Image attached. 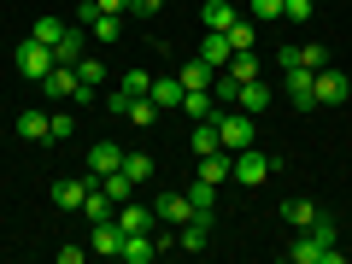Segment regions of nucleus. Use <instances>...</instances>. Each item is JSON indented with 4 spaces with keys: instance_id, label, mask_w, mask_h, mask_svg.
I'll return each mask as SVG.
<instances>
[{
    "instance_id": "1",
    "label": "nucleus",
    "mask_w": 352,
    "mask_h": 264,
    "mask_svg": "<svg viewBox=\"0 0 352 264\" xmlns=\"http://www.w3.org/2000/svg\"><path fill=\"white\" fill-rule=\"evenodd\" d=\"M288 258H294V264H340V258H346V247H335V223L317 217V223L288 247Z\"/></svg>"
},
{
    "instance_id": "2",
    "label": "nucleus",
    "mask_w": 352,
    "mask_h": 264,
    "mask_svg": "<svg viewBox=\"0 0 352 264\" xmlns=\"http://www.w3.org/2000/svg\"><path fill=\"white\" fill-rule=\"evenodd\" d=\"M276 170H282V153H258V147H241L235 159H229V176H235L241 188H258V182H270Z\"/></svg>"
},
{
    "instance_id": "3",
    "label": "nucleus",
    "mask_w": 352,
    "mask_h": 264,
    "mask_svg": "<svg viewBox=\"0 0 352 264\" xmlns=\"http://www.w3.org/2000/svg\"><path fill=\"white\" fill-rule=\"evenodd\" d=\"M12 65H18V76H24V82H41V76H47L59 59H53V47H47V41L24 36V41H18V53H12Z\"/></svg>"
},
{
    "instance_id": "4",
    "label": "nucleus",
    "mask_w": 352,
    "mask_h": 264,
    "mask_svg": "<svg viewBox=\"0 0 352 264\" xmlns=\"http://www.w3.org/2000/svg\"><path fill=\"white\" fill-rule=\"evenodd\" d=\"M212 129H217V141H223L229 153L252 147V112H229V106H217V112H212Z\"/></svg>"
},
{
    "instance_id": "5",
    "label": "nucleus",
    "mask_w": 352,
    "mask_h": 264,
    "mask_svg": "<svg viewBox=\"0 0 352 264\" xmlns=\"http://www.w3.org/2000/svg\"><path fill=\"white\" fill-rule=\"evenodd\" d=\"M100 188V176H59V182H53V206H59V212H82V200L88 194Z\"/></svg>"
},
{
    "instance_id": "6",
    "label": "nucleus",
    "mask_w": 352,
    "mask_h": 264,
    "mask_svg": "<svg viewBox=\"0 0 352 264\" xmlns=\"http://www.w3.org/2000/svg\"><path fill=\"white\" fill-rule=\"evenodd\" d=\"M282 88H288V100L300 106V112H317V71L294 65V71H282Z\"/></svg>"
},
{
    "instance_id": "7",
    "label": "nucleus",
    "mask_w": 352,
    "mask_h": 264,
    "mask_svg": "<svg viewBox=\"0 0 352 264\" xmlns=\"http://www.w3.org/2000/svg\"><path fill=\"white\" fill-rule=\"evenodd\" d=\"M153 217H159V223H170V229H182V223H188V217H194V200H188V188H182V194H159V200H153Z\"/></svg>"
},
{
    "instance_id": "8",
    "label": "nucleus",
    "mask_w": 352,
    "mask_h": 264,
    "mask_svg": "<svg viewBox=\"0 0 352 264\" xmlns=\"http://www.w3.org/2000/svg\"><path fill=\"white\" fill-rule=\"evenodd\" d=\"M346 94H352V76L335 71V65H323V71H317V106H340Z\"/></svg>"
},
{
    "instance_id": "9",
    "label": "nucleus",
    "mask_w": 352,
    "mask_h": 264,
    "mask_svg": "<svg viewBox=\"0 0 352 264\" xmlns=\"http://www.w3.org/2000/svg\"><path fill=\"white\" fill-rule=\"evenodd\" d=\"M159 235H153V229H141V235H124V247H118V258H124V264H153V258H159Z\"/></svg>"
},
{
    "instance_id": "10",
    "label": "nucleus",
    "mask_w": 352,
    "mask_h": 264,
    "mask_svg": "<svg viewBox=\"0 0 352 264\" xmlns=\"http://www.w3.org/2000/svg\"><path fill=\"white\" fill-rule=\"evenodd\" d=\"M112 223L124 229V235H141V229H153L159 217H153V206H135V200H124V206L112 212Z\"/></svg>"
},
{
    "instance_id": "11",
    "label": "nucleus",
    "mask_w": 352,
    "mask_h": 264,
    "mask_svg": "<svg viewBox=\"0 0 352 264\" xmlns=\"http://www.w3.org/2000/svg\"><path fill=\"white\" fill-rule=\"evenodd\" d=\"M41 94H47V100H71L76 94V65H53V71L41 76Z\"/></svg>"
},
{
    "instance_id": "12",
    "label": "nucleus",
    "mask_w": 352,
    "mask_h": 264,
    "mask_svg": "<svg viewBox=\"0 0 352 264\" xmlns=\"http://www.w3.org/2000/svg\"><path fill=\"white\" fill-rule=\"evenodd\" d=\"M118 164H124V147H118V141H94V147H88V176H106V170H118Z\"/></svg>"
},
{
    "instance_id": "13",
    "label": "nucleus",
    "mask_w": 352,
    "mask_h": 264,
    "mask_svg": "<svg viewBox=\"0 0 352 264\" xmlns=\"http://www.w3.org/2000/svg\"><path fill=\"white\" fill-rule=\"evenodd\" d=\"M200 59L212 65V71H223V65L235 59V47H229V36H223V30H206V41H200Z\"/></svg>"
},
{
    "instance_id": "14",
    "label": "nucleus",
    "mask_w": 352,
    "mask_h": 264,
    "mask_svg": "<svg viewBox=\"0 0 352 264\" xmlns=\"http://www.w3.org/2000/svg\"><path fill=\"white\" fill-rule=\"evenodd\" d=\"M88 247H94V252H112V258H118V247H124V229H118L112 217H100V223L88 229Z\"/></svg>"
},
{
    "instance_id": "15",
    "label": "nucleus",
    "mask_w": 352,
    "mask_h": 264,
    "mask_svg": "<svg viewBox=\"0 0 352 264\" xmlns=\"http://www.w3.org/2000/svg\"><path fill=\"white\" fill-rule=\"evenodd\" d=\"M217 194H223V188H212V182H200V176H194V182H188L194 217H217Z\"/></svg>"
},
{
    "instance_id": "16",
    "label": "nucleus",
    "mask_w": 352,
    "mask_h": 264,
    "mask_svg": "<svg viewBox=\"0 0 352 264\" xmlns=\"http://www.w3.org/2000/svg\"><path fill=\"white\" fill-rule=\"evenodd\" d=\"M147 94H153V106H176V112H182V94H188V88H182V76H159Z\"/></svg>"
},
{
    "instance_id": "17",
    "label": "nucleus",
    "mask_w": 352,
    "mask_h": 264,
    "mask_svg": "<svg viewBox=\"0 0 352 264\" xmlns=\"http://www.w3.org/2000/svg\"><path fill=\"white\" fill-rule=\"evenodd\" d=\"M223 36H229V47H235V53H252V47H258V24H252V18H235Z\"/></svg>"
},
{
    "instance_id": "18",
    "label": "nucleus",
    "mask_w": 352,
    "mask_h": 264,
    "mask_svg": "<svg viewBox=\"0 0 352 264\" xmlns=\"http://www.w3.org/2000/svg\"><path fill=\"white\" fill-rule=\"evenodd\" d=\"M200 182H212V188H223V182H229V153H223V147L200 159Z\"/></svg>"
},
{
    "instance_id": "19",
    "label": "nucleus",
    "mask_w": 352,
    "mask_h": 264,
    "mask_svg": "<svg viewBox=\"0 0 352 264\" xmlns=\"http://www.w3.org/2000/svg\"><path fill=\"white\" fill-rule=\"evenodd\" d=\"M182 112H188L194 124H200V118H212V112H217V100H212V88H188V94H182Z\"/></svg>"
},
{
    "instance_id": "20",
    "label": "nucleus",
    "mask_w": 352,
    "mask_h": 264,
    "mask_svg": "<svg viewBox=\"0 0 352 264\" xmlns=\"http://www.w3.org/2000/svg\"><path fill=\"white\" fill-rule=\"evenodd\" d=\"M241 112H252V118H258L264 112V106H270V88H264V76H258V82H241Z\"/></svg>"
},
{
    "instance_id": "21",
    "label": "nucleus",
    "mask_w": 352,
    "mask_h": 264,
    "mask_svg": "<svg viewBox=\"0 0 352 264\" xmlns=\"http://www.w3.org/2000/svg\"><path fill=\"white\" fill-rule=\"evenodd\" d=\"M235 18H241V12H235V6H229V0H206L200 24H206V30H229V24H235Z\"/></svg>"
},
{
    "instance_id": "22",
    "label": "nucleus",
    "mask_w": 352,
    "mask_h": 264,
    "mask_svg": "<svg viewBox=\"0 0 352 264\" xmlns=\"http://www.w3.org/2000/svg\"><path fill=\"white\" fill-rule=\"evenodd\" d=\"M88 36H94V41H118V36H124V12H94Z\"/></svg>"
},
{
    "instance_id": "23",
    "label": "nucleus",
    "mask_w": 352,
    "mask_h": 264,
    "mask_svg": "<svg viewBox=\"0 0 352 264\" xmlns=\"http://www.w3.org/2000/svg\"><path fill=\"white\" fill-rule=\"evenodd\" d=\"M124 118H129V124H135V129H147V124H159V106H153V94H135V100L124 106Z\"/></svg>"
},
{
    "instance_id": "24",
    "label": "nucleus",
    "mask_w": 352,
    "mask_h": 264,
    "mask_svg": "<svg viewBox=\"0 0 352 264\" xmlns=\"http://www.w3.org/2000/svg\"><path fill=\"white\" fill-rule=\"evenodd\" d=\"M176 76H182V88H212V76H217V71H212V65L200 59V53H194V59L182 65V71H176Z\"/></svg>"
},
{
    "instance_id": "25",
    "label": "nucleus",
    "mask_w": 352,
    "mask_h": 264,
    "mask_svg": "<svg viewBox=\"0 0 352 264\" xmlns=\"http://www.w3.org/2000/svg\"><path fill=\"white\" fill-rule=\"evenodd\" d=\"M282 217H288L294 229H311L323 212H317V200H288V206H282Z\"/></svg>"
},
{
    "instance_id": "26",
    "label": "nucleus",
    "mask_w": 352,
    "mask_h": 264,
    "mask_svg": "<svg viewBox=\"0 0 352 264\" xmlns=\"http://www.w3.org/2000/svg\"><path fill=\"white\" fill-rule=\"evenodd\" d=\"M112 212H118V200H112L106 188H94V194L82 200V217H88V223H100V217H112Z\"/></svg>"
},
{
    "instance_id": "27",
    "label": "nucleus",
    "mask_w": 352,
    "mask_h": 264,
    "mask_svg": "<svg viewBox=\"0 0 352 264\" xmlns=\"http://www.w3.org/2000/svg\"><path fill=\"white\" fill-rule=\"evenodd\" d=\"M223 71L235 76V82H258V76H264V71H258V53H235V59H229Z\"/></svg>"
},
{
    "instance_id": "28",
    "label": "nucleus",
    "mask_w": 352,
    "mask_h": 264,
    "mask_svg": "<svg viewBox=\"0 0 352 264\" xmlns=\"http://www.w3.org/2000/svg\"><path fill=\"white\" fill-rule=\"evenodd\" d=\"M124 176L135 182V188H141V182H153V153H124Z\"/></svg>"
},
{
    "instance_id": "29",
    "label": "nucleus",
    "mask_w": 352,
    "mask_h": 264,
    "mask_svg": "<svg viewBox=\"0 0 352 264\" xmlns=\"http://www.w3.org/2000/svg\"><path fill=\"white\" fill-rule=\"evenodd\" d=\"M100 188H106V194H112V200H118V206H124V200H129V194H135V182H129V176H124V164H118V170H106V176H100Z\"/></svg>"
},
{
    "instance_id": "30",
    "label": "nucleus",
    "mask_w": 352,
    "mask_h": 264,
    "mask_svg": "<svg viewBox=\"0 0 352 264\" xmlns=\"http://www.w3.org/2000/svg\"><path fill=\"white\" fill-rule=\"evenodd\" d=\"M53 59H59V65H76V59H82V30H65L59 47H53Z\"/></svg>"
},
{
    "instance_id": "31",
    "label": "nucleus",
    "mask_w": 352,
    "mask_h": 264,
    "mask_svg": "<svg viewBox=\"0 0 352 264\" xmlns=\"http://www.w3.org/2000/svg\"><path fill=\"white\" fill-rule=\"evenodd\" d=\"M212 100H217V106H235V100H241V82H235L229 71H217V76H212Z\"/></svg>"
},
{
    "instance_id": "32",
    "label": "nucleus",
    "mask_w": 352,
    "mask_h": 264,
    "mask_svg": "<svg viewBox=\"0 0 352 264\" xmlns=\"http://www.w3.org/2000/svg\"><path fill=\"white\" fill-rule=\"evenodd\" d=\"M188 147L200 153V159H206V153H217V147H223V141H217V129H212V118H200V124H194V141H188Z\"/></svg>"
},
{
    "instance_id": "33",
    "label": "nucleus",
    "mask_w": 352,
    "mask_h": 264,
    "mask_svg": "<svg viewBox=\"0 0 352 264\" xmlns=\"http://www.w3.org/2000/svg\"><path fill=\"white\" fill-rule=\"evenodd\" d=\"M18 135L24 141H47V112H18Z\"/></svg>"
},
{
    "instance_id": "34",
    "label": "nucleus",
    "mask_w": 352,
    "mask_h": 264,
    "mask_svg": "<svg viewBox=\"0 0 352 264\" xmlns=\"http://www.w3.org/2000/svg\"><path fill=\"white\" fill-rule=\"evenodd\" d=\"M71 135H76V118L71 112H53L47 118V141H71Z\"/></svg>"
},
{
    "instance_id": "35",
    "label": "nucleus",
    "mask_w": 352,
    "mask_h": 264,
    "mask_svg": "<svg viewBox=\"0 0 352 264\" xmlns=\"http://www.w3.org/2000/svg\"><path fill=\"white\" fill-rule=\"evenodd\" d=\"M300 65H305V71H323V65H329V47H323V41H305V47H300Z\"/></svg>"
},
{
    "instance_id": "36",
    "label": "nucleus",
    "mask_w": 352,
    "mask_h": 264,
    "mask_svg": "<svg viewBox=\"0 0 352 264\" xmlns=\"http://www.w3.org/2000/svg\"><path fill=\"white\" fill-rule=\"evenodd\" d=\"M71 24H59V18H36V41H47V47H59V36Z\"/></svg>"
},
{
    "instance_id": "37",
    "label": "nucleus",
    "mask_w": 352,
    "mask_h": 264,
    "mask_svg": "<svg viewBox=\"0 0 352 264\" xmlns=\"http://www.w3.org/2000/svg\"><path fill=\"white\" fill-rule=\"evenodd\" d=\"M282 18H294V24H305V18H317V0H282Z\"/></svg>"
},
{
    "instance_id": "38",
    "label": "nucleus",
    "mask_w": 352,
    "mask_h": 264,
    "mask_svg": "<svg viewBox=\"0 0 352 264\" xmlns=\"http://www.w3.org/2000/svg\"><path fill=\"white\" fill-rule=\"evenodd\" d=\"M118 88L135 100V94H147V88H153V76H147V71H124V82H118Z\"/></svg>"
},
{
    "instance_id": "39",
    "label": "nucleus",
    "mask_w": 352,
    "mask_h": 264,
    "mask_svg": "<svg viewBox=\"0 0 352 264\" xmlns=\"http://www.w3.org/2000/svg\"><path fill=\"white\" fill-rule=\"evenodd\" d=\"M247 12H252V24H270V18H282V0H252Z\"/></svg>"
},
{
    "instance_id": "40",
    "label": "nucleus",
    "mask_w": 352,
    "mask_h": 264,
    "mask_svg": "<svg viewBox=\"0 0 352 264\" xmlns=\"http://www.w3.org/2000/svg\"><path fill=\"white\" fill-rule=\"evenodd\" d=\"M76 76H82V82H94V88H100V82H106V65H100V59H76Z\"/></svg>"
},
{
    "instance_id": "41",
    "label": "nucleus",
    "mask_w": 352,
    "mask_h": 264,
    "mask_svg": "<svg viewBox=\"0 0 352 264\" xmlns=\"http://www.w3.org/2000/svg\"><path fill=\"white\" fill-rule=\"evenodd\" d=\"M82 252H88L82 241H71V247H59V264H82Z\"/></svg>"
},
{
    "instance_id": "42",
    "label": "nucleus",
    "mask_w": 352,
    "mask_h": 264,
    "mask_svg": "<svg viewBox=\"0 0 352 264\" xmlns=\"http://www.w3.org/2000/svg\"><path fill=\"white\" fill-rule=\"evenodd\" d=\"M159 6H164V0H129V12H135V18H153Z\"/></svg>"
},
{
    "instance_id": "43",
    "label": "nucleus",
    "mask_w": 352,
    "mask_h": 264,
    "mask_svg": "<svg viewBox=\"0 0 352 264\" xmlns=\"http://www.w3.org/2000/svg\"><path fill=\"white\" fill-rule=\"evenodd\" d=\"M94 6H100V12H124L129 0H94Z\"/></svg>"
},
{
    "instance_id": "44",
    "label": "nucleus",
    "mask_w": 352,
    "mask_h": 264,
    "mask_svg": "<svg viewBox=\"0 0 352 264\" xmlns=\"http://www.w3.org/2000/svg\"><path fill=\"white\" fill-rule=\"evenodd\" d=\"M164 6H176V0H164Z\"/></svg>"
},
{
    "instance_id": "45",
    "label": "nucleus",
    "mask_w": 352,
    "mask_h": 264,
    "mask_svg": "<svg viewBox=\"0 0 352 264\" xmlns=\"http://www.w3.org/2000/svg\"><path fill=\"white\" fill-rule=\"evenodd\" d=\"M346 258H352V247H346Z\"/></svg>"
}]
</instances>
